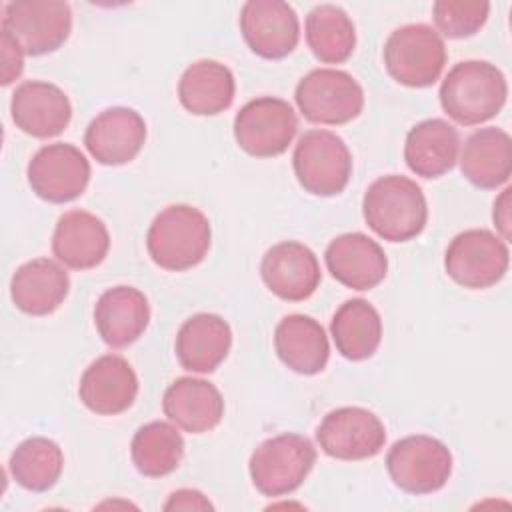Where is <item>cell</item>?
Returning <instances> with one entry per match:
<instances>
[{"mask_svg": "<svg viewBox=\"0 0 512 512\" xmlns=\"http://www.w3.org/2000/svg\"><path fill=\"white\" fill-rule=\"evenodd\" d=\"M130 456L142 476L162 478L180 466L184 438L176 424L154 420L136 430L130 442Z\"/></svg>", "mask_w": 512, "mask_h": 512, "instance_id": "f546056e", "label": "cell"}, {"mask_svg": "<svg viewBox=\"0 0 512 512\" xmlns=\"http://www.w3.org/2000/svg\"><path fill=\"white\" fill-rule=\"evenodd\" d=\"M110 250L106 224L92 212H64L52 234V252L60 264L72 270L96 268Z\"/></svg>", "mask_w": 512, "mask_h": 512, "instance_id": "ffe728a7", "label": "cell"}, {"mask_svg": "<svg viewBox=\"0 0 512 512\" xmlns=\"http://www.w3.org/2000/svg\"><path fill=\"white\" fill-rule=\"evenodd\" d=\"M6 30L28 56L56 52L72 32V10L60 0H16L2 12Z\"/></svg>", "mask_w": 512, "mask_h": 512, "instance_id": "30bf717a", "label": "cell"}, {"mask_svg": "<svg viewBox=\"0 0 512 512\" xmlns=\"http://www.w3.org/2000/svg\"><path fill=\"white\" fill-rule=\"evenodd\" d=\"M8 468L16 484L24 490L46 492L62 476L64 454L54 440L46 436H32L16 446Z\"/></svg>", "mask_w": 512, "mask_h": 512, "instance_id": "1f68e13d", "label": "cell"}, {"mask_svg": "<svg viewBox=\"0 0 512 512\" xmlns=\"http://www.w3.org/2000/svg\"><path fill=\"white\" fill-rule=\"evenodd\" d=\"M298 130L294 108L274 96L246 102L234 118L236 144L254 158H274L288 150Z\"/></svg>", "mask_w": 512, "mask_h": 512, "instance_id": "8fae6325", "label": "cell"}, {"mask_svg": "<svg viewBox=\"0 0 512 512\" xmlns=\"http://www.w3.org/2000/svg\"><path fill=\"white\" fill-rule=\"evenodd\" d=\"M384 66L402 86H432L446 66L442 36L428 24H406L396 28L384 44Z\"/></svg>", "mask_w": 512, "mask_h": 512, "instance_id": "5b68a950", "label": "cell"}, {"mask_svg": "<svg viewBox=\"0 0 512 512\" xmlns=\"http://www.w3.org/2000/svg\"><path fill=\"white\" fill-rule=\"evenodd\" d=\"M390 480L408 494H432L452 474V454L444 442L426 434L396 440L386 454Z\"/></svg>", "mask_w": 512, "mask_h": 512, "instance_id": "ba28073f", "label": "cell"}, {"mask_svg": "<svg viewBox=\"0 0 512 512\" xmlns=\"http://www.w3.org/2000/svg\"><path fill=\"white\" fill-rule=\"evenodd\" d=\"M304 30L308 48L324 64H342L356 48L354 22L336 4L314 6L306 16Z\"/></svg>", "mask_w": 512, "mask_h": 512, "instance_id": "4dcf8cb0", "label": "cell"}, {"mask_svg": "<svg viewBox=\"0 0 512 512\" xmlns=\"http://www.w3.org/2000/svg\"><path fill=\"white\" fill-rule=\"evenodd\" d=\"M490 14L488 2H464V0H436L432 4V18L436 32L460 40L474 36L486 24Z\"/></svg>", "mask_w": 512, "mask_h": 512, "instance_id": "d6a6232c", "label": "cell"}, {"mask_svg": "<svg viewBox=\"0 0 512 512\" xmlns=\"http://www.w3.org/2000/svg\"><path fill=\"white\" fill-rule=\"evenodd\" d=\"M314 464V444L302 434L284 432L254 448L248 470L254 488L268 498H276L298 490Z\"/></svg>", "mask_w": 512, "mask_h": 512, "instance_id": "277c9868", "label": "cell"}, {"mask_svg": "<svg viewBox=\"0 0 512 512\" xmlns=\"http://www.w3.org/2000/svg\"><path fill=\"white\" fill-rule=\"evenodd\" d=\"M458 150V130L442 118H428L408 130L404 160L416 176L438 178L454 168Z\"/></svg>", "mask_w": 512, "mask_h": 512, "instance_id": "484cf974", "label": "cell"}, {"mask_svg": "<svg viewBox=\"0 0 512 512\" xmlns=\"http://www.w3.org/2000/svg\"><path fill=\"white\" fill-rule=\"evenodd\" d=\"M90 172L88 158L66 142L42 146L26 168L32 192L52 204H66L82 196L90 182Z\"/></svg>", "mask_w": 512, "mask_h": 512, "instance_id": "4fadbf2b", "label": "cell"}, {"mask_svg": "<svg viewBox=\"0 0 512 512\" xmlns=\"http://www.w3.org/2000/svg\"><path fill=\"white\" fill-rule=\"evenodd\" d=\"M260 276L266 288L286 302L308 300L322 280L316 254L296 240L268 248L260 262Z\"/></svg>", "mask_w": 512, "mask_h": 512, "instance_id": "9a60e30c", "label": "cell"}, {"mask_svg": "<svg viewBox=\"0 0 512 512\" xmlns=\"http://www.w3.org/2000/svg\"><path fill=\"white\" fill-rule=\"evenodd\" d=\"M292 166L298 184L314 196L340 194L352 176V154L330 130L304 132L294 148Z\"/></svg>", "mask_w": 512, "mask_h": 512, "instance_id": "52a82bcc", "label": "cell"}, {"mask_svg": "<svg viewBox=\"0 0 512 512\" xmlns=\"http://www.w3.org/2000/svg\"><path fill=\"white\" fill-rule=\"evenodd\" d=\"M300 114L312 124L340 126L360 116L364 90L356 78L338 68H314L294 92Z\"/></svg>", "mask_w": 512, "mask_h": 512, "instance_id": "8992f818", "label": "cell"}, {"mask_svg": "<svg viewBox=\"0 0 512 512\" xmlns=\"http://www.w3.org/2000/svg\"><path fill=\"white\" fill-rule=\"evenodd\" d=\"M10 114L16 128L32 138L62 134L72 118V104L62 88L44 80H26L12 92Z\"/></svg>", "mask_w": 512, "mask_h": 512, "instance_id": "e0dca14e", "label": "cell"}, {"mask_svg": "<svg viewBox=\"0 0 512 512\" xmlns=\"http://www.w3.org/2000/svg\"><path fill=\"white\" fill-rule=\"evenodd\" d=\"M440 106L460 126L494 118L506 104L508 84L502 70L486 60L454 64L440 84Z\"/></svg>", "mask_w": 512, "mask_h": 512, "instance_id": "6da1fadb", "label": "cell"}, {"mask_svg": "<svg viewBox=\"0 0 512 512\" xmlns=\"http://www.w3.org/2000/svg\"><path fill=\"white\" fill-rule=\"evenodd\" d=\"M78 396L94 414H122L138 396V376L126 358L118 354H104L90 362L80 376Z\"/></svg>", "mask_w": 512, "mask_h": 512, "instance_id": "ac0fdd59", "label": "cell"}, {"mask_svg": "<svg viewBox=\"0 0 512 512\" xmlns=\"http://www.w3.org/2000/svg\"><path fill=\"white\" fill-rule=\"evenodd\" d=\"M324 262L332 278L352 290H372L388 272L386 252L362 232L336 236L326 246Z\"/></svg>", "mask_w": 512, "mask_h": 512, "instance_id": "d6986e66", "label": "cell"}, {"mask_svg": "<svg viewBox=\"0 0 512 512\" xmlns=\"http://www.w3.org/2000/svg\"><path fill=\"white\" fill-rule=\"evenodd\" d=\"M510 196H512V188L506 186L500 196L494 202V210H492V220L494 226L498 230V236L508 242L510 240Z\"/></svg>", "mask_w": 512, "mask_h": 512, "instance_id": "d590c367", "label": "cell"}, {"mask_svg": "<svg viewBox=\"0 0 512 512\" xmlns=\"http://www.w3.org/2000/svg\"><path fill=\"white\" fill-rule=\"evenodd\" d=\"M146 142L144 118L126 106L102 110L84 132V146L90 156L104 166L132 162Z\"/></svg>", "mask_w": 512, "mask_h": 512, "instance_id": "2e32d148", "label": "cell"}, {"mask_svg": "<svg viewBox=\"0 0 512 512\" xmlns=\"http://www.w3.org/2000/svg\"><path fill=\"white\" fill-rule=\"evenodd\" d=\"M274 350L292 372L314 376L330 358V344L322 324L304 314L284 316L274 330Z\"/></svg>", "mask_w": 512, "mask_h": 512, "instance_id": "d4e9b609", "label": "cell"}, {"mask_svg": "<svg viewBox=\"0 0 512 512\" xmlns=\"http://www.w3.org/2000/svg\"><path fill=\"white\" fill-rule=\"evenodd\" d=\"M70 276L50 258H34L22 264L10 280L14 306L30 316H48L66 300Z\"/></svg>", "mask_w": 512, "mask_h": 512, "instance_id": "cb8c5ba5", "label": "cell"}, {"mask_svg": "<svg viewBox=\"0 0 512 512\" xmlns=\"http://www.w3.org/2000/svg\"><path fill=\"white\" fill-rule=\"evenodd\" d=\"M316 440L330 458L344 462L366 460L384 448L386 428L372 410L342 406L322 418L316 428Z\"/></svg>", "mask_w": 512, "mask_h": 512, "instance_id": "7c38bea8", "label": "cell"}, {"mask_svg": "<svg viewBox=\"0 0 512 512\" xmlns=\"http://www.w3.org/2000/svg\"><path fill=\"white\" fill-rule=\"evenodd\" d=\"M362 214L376 236L388 242H408L426 228L428 204L412 178L388 174L366 188Z\"/></svg>", "mask_w": 512, "mask_h": 512, "instance_id": "7a4b0ae2", "label": "cell"}, {"mask_svg": "<svg viewBox=\"0 0 512 512\" xmlns=\"http://www.w3.org/2000/svg\"><path fill=\"white\" fill-rule=\"evenodd\" d=\"M330 334L336 350L352 362L374 356L382 342V318L364 298H352L340 304L330 322Z\"/></svg>", "mask_w": 512, "mask_h": 512, "instance_id": "f1b7e54d", "label": "cell"}, {"mask_svg": "<svg viewBox=\"0 0 512 512\" xmlns=\"http://www.w3.org/2000/svg\"><path fill=\"white\" fill-rule=\"evenodd\" d=\"M462 176L482 190H496L512 174V140L502 128L488 126L472 132L460 156Z\"/></svg>", "mask_w": 512, "mask_h": 512, "instance_id": "4316f807", "label": "cell"}, {"mask_svg": "<svg viewBox=\"0 0 512 512\" xmlns=\"http://www.w3.org/2000/svg\"><path fill=\"white\" fill-rule=\"evenodd\" d=\"M510 264L508 244L486 228L456 234L444 254L446 274L462 288L484 290L498 284Z\"/></svg>", "mask_w": 512, "mask_h": 512, "instance_id": "9c48e42d", "label": "cell"}, {"mask_svg": "<svg viewBox=\"0 0 512 512\" xmlns=\"http://www.w3.org/2000/svg\"><path fill=\"white\" fill-rule=\"evenodd\" d=\"M212 508L214 506L202 492L190 490V488L172 492L168 502L164 504V510H212Z\"/></svg>", "mask_w": 512, "mask_h": 512, "instance_id": "e575fe53", "label": "cell"}, {"mask_svg": "<svg viewBox=\"0 0 512 512\" xmlns=\"http://www.w3.org/2000/svg\"><path fill=\"white\" fill-rule=\"evenodd\" d=\"M24 70V50L20 44L2 30V86L12 84Z\"/></svg>", "mask_w": 512, "mask_h": 512, "instance_id": "836d02e7", "label": "cell"}, {"mask_svg": "<svg viewBox=\"0 0 512 512\" xmlns=\"http://www.w3.org/2000/svg\"><path fill=\"white\" fill-rule=\"evenodd\" d=\"M210 240V222L202 210L190 204H170L152 220L146 234V250L156 266L184 272L206 258Z\"/></svg>", "mask_w": 512, "mask_h": 512, "instance_id": "3957f363", "label": "cell"}, {"mask_svg": "<svg viewBox=\"0 0 512 512\" xmlns=\"http://www.w3.org/2000/svg\"><path fill=\"white\" fill-rule=\"evenodd\" d=\"M150 322V304L134 286H114L100 294L94 306V326L112 348L136 342Z\"/></svg>", "mask_w": 512, "mask_h": 512, "instance_id": "7402d4cb", "label": "cell"}, {"mask_svg": "<svg viewBox=\"0 0 512 512\" xmlns=\"http://www.w3.org/2000/svg\"><path fill=\"white\" fill-rule=\"evenodd\" d=\"M230 346L232 330L228 322L218 314L200 312L180 326L174 352L184 370L210 374L226 360Z\"/></svg>", "mask_w": 512, "mask_h": 512, "instance_id": "603a6c76", "label": "cell"}, {"mask_svg": "<svg viewBox=\"0 0 512 512\" xmlns=\"http://www.w3.org/2000/svg\"><path fill=\"white\" fill-rule=\"evenodd\" d=\"M236 80L228 66L216 60L190 64L178 80V100L194 116H216L234 102Z\"/></svg>", "mask_w": 512, "mask_h": 512, "instance_id": "83f0119b", "label": "cell"}, {"mask_svg": "<svg viewBox=\"0 0 512 512\" xmlns=\"http://www.w3.org/2000/svg\"><path fill=\"white\" fill-rule=\"evenodd\" d=\"M164 416L180 430L204 434L214 430L224 416V398L220 390L202 378H176L162 396Z\"/></svg>", "mask_w": 512, "mask_h": 512, "instance_id": "44dd1931", "label": "cell"}, {"mask_svg": "<svg viewBox=\"0 0 512 512\" xmlns=\"http://www.w3.org/2000/svg\"><path fill=\"white\" fill-rule=\"evenodd\" d=\"M240 32L256 56L282 60L298 46L300 22L282 0H248L240 10Z\"/></svg>", "mask_w": 512, "mask_h": 512, "instance_id": "5bb4252c", "label": "cell"}]
</instances>
